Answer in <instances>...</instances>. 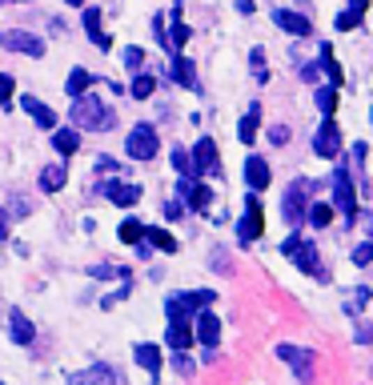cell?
Listing matches in <instances>:
<instances>
[{
  "label": "cell",
  "mask_w": 373,
  "mask_h": 385,
  "mask_svg": "<svg viewBox=\"0 0 373 385\" xmlns=\"http://www.w3.org/2000/svg\"><path fill=\"white\" fill-rule=\"evenodd\" d=\"M73 125L84 133H109L116 125V109H109L105 100H93L89 93L73 96Z\"/></svg>",
  "instance_id": "1"
},
{
  "label": "cell",
  "mask_w": 373,
  "mask_h": 385,
  "mask_svg": "<svg viewBox=\"0 0 373 385\" xmlns=\"http://www.w3.org/2000/svg\"><path fill=\"white\" fill-rule=\"evenodd\" d=\"M213 297H217V293H209V289H189V293H177V297H169V301H165L169 325H189L197 309L213 305Z\"/></svg>",
  "instance_id": "2"
},
{
  "label": "cell",
  "mask_w": 373,
  "mask_h": 385,
  "mask_svg": "<svg viewBox=\"0 0 373 385\" xmlns=\"http://www.w3.org/2000/svg\"><path fill=\"white\" fill-rule=\"evenodd\" d=\"M281 253L293 257V261H297V269H301V273H313L317 281H325V277H329V273H325V265H321V257H317V249H313L309 241H301L297 233H293V237L281 245Z\"/></svg>",
  "instance_id": "3"
},
{
  "label": "cell",
  "mask_w": 373,
  "mask_h": 385,
  "mask_svg": "<svg viewBox=\"0 0 373 385\" xmlns=\"http://www.w3.org/2000/svg\"><path fill=\"white\" fill-rule=\"evenodd\" d=\"M305 209H309V181H293L285 197H281V217L297 229V225L305 221Z\"/></svg>",
  "instance_id": "4"
},
{
  "label": "cell",
  "mask_w": 373,
  "mask_h": 385,
  "mask_svg": "<svg viewBox=\"0 0 373 385\" xmlns=\"http://www.w3.org/2000/svg\"><path fill=\"white\" fill-rule=\"evenodd\" d=\"M125 149H129L132 160H153V157H157V149H161V141H157V128H153V125H137L129 133Z\"/></svg>",
  "instance_id": "5"
},
{
  "label": "cell",
  "mask_w": 373,
  "mask_h": 385,
  "mask_svg": "<svg viewBox=\"0 0 373 385\" xmlns=\"http://www.w3.org/2000/svg\"><path fill=\"white\" fill-rule=\"evenodd\" d=\"M333 205L341 209L345 225L357 221V192H353V181H349V173H345V169H337V173H333Z\"/></svg>",
  "instance_id": "6"
},
{
  "label": "cell",
  "mask_w": 373,
  "mask_h": 385,
  "mask_svg": "<svg viewBox=\"0 0 373 385\" xmlns=\"http://www.w3.org/2000/svg\"><path fill=\"white\" fill-rule=\"evenodd\" d=\"M277 357L285 361V365H293V373H297V382H313V353L297 349V345H277Z\"/></svg>",
  "instance_id": "7"
},
{
  "label": "cell",
  "mask_w": 373,
  "mask_h": 385,
  "mask_svg": "<svg viewBox=\"0 0 373 385\" xmlns=\"http://www.w3.org/2000/svg\"><path fill=\"white\" fill-rule=\"evenodd\" d=\"M313 153L317 157H337L341 153V128L333 116H325V125L317 128V137H313Z\"/></svg>",
  "instance_id": "8"
},
{
  "label": "cell",
  "mask_w": 373,
  "mask_h": 385,
  "mask_svg": "<svg viewBox=\"0 0 373 385\" xmlns=\"http://www.w3.org/2000/svg\"><path fill=\"white\" fill-rule=\"evenodd\" d=\"M0 45L13 48V52H24V56H45V40L33 36V32H0Z\"/></svg>",
  "instance_id": "9"
},
{
  "label": "cell",
  "mask_w": 373,
  "mask_h": 385,
  "mask_svg": "<svg viewBox=\"0 0 373 385\" xmlns=\"http://www.w3.org/2000/svg\"><path fill=\"white\" fill-rule=\"evenodd\" d=\"M241 241L249 245V241H257L261 233H265V217H261V201L257 197H245V217H241Z\"/></svg>",
  "instance_id": "10"
},
{
  "label": "cell",
  "mask_w": 373,
  "mask_h": 385,
  "mask_svg": "<svg viewBox=\"0 0 373 385\" xmlns=\"http://www.w3.org/2000/svg\"><path fill=\"white\" fill-rule=\"evenodd\" d=\"M116 382H121V373L113 365H105V361H97V365H89L84 373L68 377V385H116Z\"/></svg>",
  "instance_id": "11"
},
{
  "label": "cell",
  "mask_w": 373,
  "mask_h": 385,
  "mask_svg": "<svg viewBox=\"0 0 373 385\" xmlns=\"http://www.w3.org/2000/svg\"><path fill=\"white\" fill-rule=\"evenodd\" d=\"M193 337L205 345V349H217V341H221V321L213 317L209 309H197V329Z\"/></svg>",
  "instance_id": "12"
},
{
  "label": "cell",
  "mask_w": 373,
  "mask_h": 385,
  "mask_svg": "<svg viewBox=\"0 0 373 385\" xmlns=\"http://www.w3.org/2000/svg\"><path fill=\"white\" fill-rule=\"evenodd\" d=\"M189 160H193V176L213 173V169H217V144H213L209 137H201V141H197V149L189 153Z\"/></svg>",
  "instance_id": "13"
},
{
  "label": "cell",
  "mask_w": 373,
  "mask_h": 385,
  "mask_svg": "<svg viewBox=\"0 0 373 385\" xmlns=\"http://www.w3.org/2000/svg\"><path fill=\"white\" fill-rule=\"evenodd\" d=\"M273 24H277V29H285L289 36H309V32H313L309 16H297V13H289V8H277V13H273Z\"/></svg>",
  "instance_id": "14"
},
{
  "label": "cell",
  "mask_w": 373,
  "mask_h": 385,
  "mask_svg": "<svg viewBox=\"0 0 373 385\" xmlns=\"http://www.w3.org/2000/svg\"><path fill=\"white\" fill-rule=\"evenodd\" d=\"M97 192H105V197L121 209H129V205L141 201V185H97Z\"/></svg>",
  "instance_id": "15"
},
{
  "label": "cell",
  "mask_w": 373,
  "mask_h": 385,
  "mask_svg": "<svg viewBox=\"0 0 373 385\" xmlns=\"http://www.w3.org/2000/svg\"><path fill=\"white\" fill-rule=\"evenodd\" d=\"M20 109L29 112L40 128H56V112H52L45 100H36V96H20Z\"/></svg>",
  "instance_id": "16"
},
{
  "label": "cell",
  "mask_w": 373,
  "mask_h": 385,
  "mask_svg": "<svg viewBox=\"0 0 373 385\" xmlns=\"http://www.w3.org/2000/svg\"><path fill=\"white\" fill-rule=\"evenodd\" d=\"M245 181H249V189L261 192L265 185H269V165H265V157H249L245 160Z\"/></svg>",
  "instance_id": "17"
},
{
  "label": "cell",
  "mask_w": 373,
  "mask_h": 385,
  "mask_svg": "<svg viewBox=\"0 0 373 385\" xmlns=\"http://www.w3.org/2000/svg\"><path fill=\"white\" fill-rule=\"evenodd\" d=\"M365 8H370V0H349V8H345V13H337V32L357 29V24L365 20Z\"/></svg>",
  "instance_id": "18"
},
{
  "label": "cell",
  "mask_w": 373,
  "mask_h": 385,
  "mask_svg": "<svg viewBox=\"0 0 373 385\" xmlns=\"http://www.w3.org/2000/svg\"><path fill=\"white\" fill-rule=\"evenodd\" d=\"M185 40H189V24L181 20V4H177V8H173V29L165 32V48L181 52V48H185Z\"/></svg>",
  "instance_id": "19"
},
{
  "label": "cell",
  "mask_w": 373,
  "mask_h": 385,
  "mask_svg": "<svg viewBox=\"0 0 373 385\" xmlns=\"http://www.w3.org/2000/svg\"><path fill=\"white\" fill-rule=\"evenodd\" d=\"M84 32H89V40L97 48H109L113 40L105 36V29H100V8H84Z\"/></svg>",
  "instance_id": "20"
},
{
  "label": "cell",
  "mask_w": 373,
  "mask_h": 385,
  "mask_svg": "<svg viewBox=\"0 0 373 385\" xmlns=\"http://www.w3.org/2000/svg\"><path fill=\"white\" fill-rule=\"evenodd\" d=\"M257 125H261V105L253 100V105H249V112L241 116V125H237V137H241V141L249 144L253 137H257Z\"/></svg>",
  "instance_id": "21"
},
{
  "label": "cell",
  "mask_w": 373,
  "mask_h": 385,
  "mask_svg": "<svg viewBox=\"0 0 373 385\" xmlns=\"http://www.w3.org/2000/svg\"><path fill=\"white\" fill-rule=\"evenodd\" d=\"M52 144H56L61 157H73V153L81 149V133H77V128H61V133H52Z\"/></svg>",
  "instance_id": "22"
},
{
  "label": "cell",
  "mask_w": 373,
  "mask_h": 385,
  "mask_svg": "<svg viewBox=\"0 0 373 385\" xmlns=\"http://www.w3.org/2000/svg\"><path fill=\"white\" fill-rule=\"evenodd\" d=\"M132 353H137V361H141V365H145L153 377H157V369H161V349H157L153 341H141V345H137Z\"/></svg>",
  "instance_id": "23"
},
{
  "label": "cell",
  "mask_w": 373,
  "mask_h": 385,
  "mask_svg": "<svg viewBox=\"0 0 373 385\" xmlns=\"http://www.w3.org/2000/svg\"><path fill=\"white\" fill-rule=\"evenodd\" d=\"M181 192L189 197L193 209H209V201H213V192L205 189V185H193V181H185V176H181Z\"/></svg>",
  "instance_id": "24"
},
{
  "label": "cell",
  "mask_w": 373,
  "mask_h": 385,
  "mask_svg": "<svg viewBox=\"0 0 373 385\" xmlns=\"http://www.w3.org/2000/svg\"><path fill=\"white\" fill-rule=\"evenodd\" d=\"M169 77L177 80V84H185V89H197V73H193V64L185 61L177 52V61H173V68H169Z\"/></svg>",
  "instance_id": "25"
},
{
  "label": "cell",
  "mask_w": 373,
  "mask_h": 385,
  "mask_svg": "<svg viewBox=\"0 0 373 385\" xmlns=\"http://www.w3.org/2000/svg\"><path fill=\"white\" fill-rule=\"evenodd\" d=\"M8 325H13V329H8V333H13V341H20V345H29V341L36 337L33 321H29V317H20V313H13V317H8Z\"/></svg>",
  "instance_id": "26"
},
{
  "label": "cell",
  "mask_w": 373,
  "mask_h": 385,
  "mask_svg": "<svg viewBox=\"0 0 373 385\" xmlns=\"http://www.w3.org/2000/svg\"><path fill=\"white\" fill-rule=\"evenodd\" d=\"M93 73H84V68H73V73H68V96H81V93H89V89H93Z\"/></svg>",
  "instance_id": "27"
},
{
  "label": "cell",
  "mask_w": 373,
  "mask_h": 385,
  "mask_svg": "<svg viewBox=\"0 0 373 385\" xmlns=\"http://www.w3.org/2000/svg\"><path fill=\"white\" fill-rule=\"evenodd\" d=\"M65 165H49V169H45V173H40V189L45 192H56L61 189V185H65Z\"/></svg>",
  "instance_id": "28"
},
{
  "label": "cell",
  "mask_w": 373,
  "mask_h": 385,
  "mask_svg": "<svg viewBox=\"0 0 373 385\" xmlns=\"http://www.w3.org/2000/svg\"><path fill=\"white\" fill-rule=\"evenodd\" d=\"M305 217L317 225V229H329V225H333V205L317 201V205H309V209H305Z\"/></svg>",
  "instance_id": "29"
},
{
  "label": "cell",
  "mask_w": 373,
  "mask_h": 385,
  "mask_svg": "<svg viewBox=\"0 0 373 385\" xmlns=\"http://www.w3.org/2000/svg\"><path fill=\"white\" fill-rule=\"evenodd\" d=\"M145 237H149V245H157L161 253H177V237H173V233H165V229H145Z\"/></svg>",
  "instance_id": "30"
},
{
  "label": "cell",
  "mask_w": 373,
  "mask_h": 385,
  "mask_svg": "<svg viewBox=\"0 0 373 385\" xmlns=\"http://www.w3.org/2000/svg\"><path fill=\"white\" fill-rule=\"evenodd\" d=\"M169 345H173V349H189V345H193V329H189V325H169Z\"/></svg>",
  "instance_id": "31"
},
{
  "label": "cell",
  "mask_w": 373,
  "mask_h": 385,
  "mask_svg": "<svg viewBox=\"0 0 373 385\" xmlns=\"http://www.w3.org/2000/svg\"><path fill=\"white\" fill-rule=\"evenodd\" d=\"M317 109H321L325 116H333V112H337V89H333V84L317 89Z\"/></svg>",
  "instance_id": "32"
},
{
  "label": "cell",
  "mask_w": 373,
  "mask_h": 385,
  "mask_svg": "<svg viewBox=\"0 0 373 385\" xmlns=\"http://www.w3.org/2000/svg\"><path fill=\"white\" fill-rule=\"evenodd\" d=\"M321 68L329 73V80H333V89H337V84H341V64L333 61V48H329V45H321Z\"/></svg>",
  "instance_id": "33"
},
{
  "label": "cell",
  "mask_w": 373,
  "mask_h": 385,
  "mask_svg": "<svg viewBox=\"0 0 373 385\" xmlns=\"http://www.w3.org/2000/svg\"><path fill=\"white\" fill-rule=\"evenodd\" d=\"M153 89H157L153 73H141V77L132 80V96H137V100H149V96H153Z\"/></svg>",
  "instance_id": "34"
},
{
  "label": "cell",
  "mask_w": 373,
  "mask_h": 385,
  "mask_svg": "<svg viewBox=\"0 0 373 385\" xmlns=\"http://www.w3.org/2000/svg\"><path fill=\"white\" fill-rule=\"evenodd\" d=\"M89 277L109 281V277H129V269H125V265H89Z\"/></svg>",
  "instance_id": "35"
},
{
  "label": "cell",
  "mask_w": 373,
  "mask_h": 385,
  "mask_svg": "<svg viewBox=\"0 0 373 385\" xmlns=\"http://www.w3.org/2000/svg\"><path fill=\"white\" fill-rule=\"evenodd\" d=\"M173 165H177V173L185 176V181H193V160H189V153H185V149H173Z\"/></svg>",
  "instance_id": "36"
},
{
  "label": "cell",
  "mask_w": 373,
  "mask_h": 385,
  "mask_svg": "<svg viewBox=\"0 0 373 385\" xmlns=\"http://www.w3.org/2000/svg\"><path fill=\"white\" fill-rule=\"evenodd\" d=\"M249 64H253V80H261V84H265V80H269V68H265V52H261V48H253V52H249Z\"/></svg>",
  "instance_id": "37"
},
{
  "label": "cell",
  "mask_w": 373,
  "mask_h": 385,
  "mask_svg": "<svg viewBox=\"0 0 373 385\" xmlns=\"http://www.w3.org/2000/svg\"><path fill=\"white\" fill-rule=\"evenodd\" d=\"M141 237H145V225H141V221H132V217H129V221L121 225V241H129V245H137Z\"/></svg>",
  "instance_id": "38"
},
{
  "label": "cell",
  "mask_w": 373,
  "mask_h": 385,
  "mask_svg": "<svg viewBox=\"0 0 373 385\" xmlns=\"http://www.w3.org/2000/svg\"><path fill=\"white\" fill-rule=\"evenodd\" d=\"M13 96H17V80L8 77V73H0V105L8 109V105H13Z\"/></svg>",
  "instance_id": "39"
},
{
  "label": "cell",
  "mask_w": 373,
  "mask_h": 385,
  "mask_svg": "<svg viewBox=\"0 0 373 385\" xmlns=\"http://www.w3.org/2000/svg\"><path fill=\"white\" fill-rule=\"evenodd\" d=\"M370 261H373V241H361V245L353 249V265H361V269H365Z\"/></svg>",
  "instance_id": "40"
},
{
  "label": "cell",
  "mask_w": 373,
  "mask_h": 385,
  "mask_svg": "<svg viewBox=\"0 0 373 385\" xmlns=\"http://www.w3.org/2000/svg\"><path fill=\"white\" fill-rule=\"evenodd\" d=\"M365 301H370V289L357 285V289H353V297H349V305H345V313H357V309H361Z\"/></svg>",
  "instance_id": "41"
},
{
  "label": "cell",
  "mask_w": 373,
  "mask_h": 385,
  "mask_svg": "<svg viewBox=\"0 0 373 385\" xmlns=\"http://www.w3.org/2000/svg\"><path fill=\"white\" fill-rule=\"evenodd\" d=\"M173 369H177L181 377H193V361L185 357V349H177V357H173Z\"/></svg>",
  "instance_id": "42"
},
{
  "label": "cell",
  "mask_w": 373,
  "mask_h": 385,
  "mask_svg": "<svg viewBox=\"0 0 373 385\" xmlns=\"http://www.w3.org/2000/svg\"><path fill=\"white\" fill-rule=\"evenodd\" d=\"M125 64H129V68H141V64H145V52H141V48H125Z\"/></svg>",
  "instance_id": "43"
},
{
  "label": "cell",
  "mask_w": 373,
  "mask_h": 385,
  "mask_svg": "<svg viewBox=\"0 0 373 385\" xmlns=\"http://www.w3.org/2000/svg\"><path fill=\"white\" fill-rule=\"evenodd\" d=\"M269 141H273V144H285V141H289V128H285V125H273V128H269Z\"/></svg>",
  "instance_id": "44"
},
{
  "label": "cell",
  "mask_w": 373,
  "mask_h": 385,
  "mask_svg": "<svg viewBox=\"0 0 373 385\" xmlns=\"http://www.w3.org/2000/svg\"><path fill=\"white\" fill-rule=\"evenodd\" d=\"M97 169H100V173H116V160H113V157H100Z\"/></svg>",
  "instance_id": "45"
},
{
  "label": "cell",
  "mask_w": 373,
  "mask_h": 385,
  "mask_svg": "<svg viewBox=\"0 0 373 385\" xmlns=\"http://www.w3.org/2000/svg\"><path fill=\"white\" fill-rule=\"evenodd\" d=\"M301 80H317V64H305V68H301Z\"/></svg>",
  "instance_id": "46"
},
{
  "label": "cell",
  "mask_w": 373,
  "mask_h": 385,
  "mask_svg": "<svg viewBox=\"0 0 373 385\" xmlns=\"http://www.w3.org/2000/svg\"><path fill=\"white\" fill-rule=\"evenodd\" d=\"M233 4H237V13H245V16L253 13V0H233Z\"/></svg>",
  "instance_id": "47"
},
{
  "label": "cell",
  "mask_w": 373,
  "mask_h": 385,
  "mask_svg": "<svg viewBox=\"0 0 373 385\" xmlns=\"http://www.w3.org/2000/svg\"><path fill=\"white\" fill-rule=\"evenodd\" d=\"M8 237V217H4V213H0V241Z\"/></svg>",
  "instance_id": "48"
},
{
  "label": "cell",
  "mask_w": 373,
  "mask_h": 385,
  "mask_svg": "<svg viewBox=\"0 0 373 385\" xmlns=\"http://www.w3.org/2000/svg\"><path fill=\"white\" fill-rule=\"evenodd\" d=\"M65 4H77V8H84V0H65Z\"/></svg>",
  "instance_id": "49"
},
{
  "label": "cell",
  "mask_w": 373,
  "mask_h": 385,
  "mask_svg": "<svg viewBox=\"0 0 373 385\" xmlns=\"http://www.w3.org/2000/svg\"><path fill=\"white\" fill-rule=\"evenodd\" d=\"M177 4H185V0H177Z\"/></svg>",
  "instance_id": "50"
}]
</instances>
